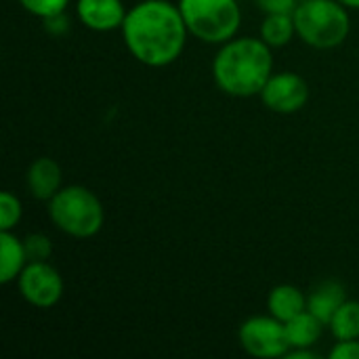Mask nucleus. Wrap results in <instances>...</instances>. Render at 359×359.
Here are the masks:
<instances>
[{"mask_svg": "<svg viewBox=\"0 0 359 359\" xmlns=\"http://www.w3.org/2000/svg\"><path fill=\"white\" fill-rule=\"evenodd\" d=\"M126 8L122 0H78L76 15L84 27L93 32H114L120 29L126 19Z\"/></svg>", "mask_w": 359, "mask_h": 359, "instance_id": "9", "label": "nucleus"}, {"mask_svg": "<svg viewBox=\"0 0 359 359\" xmlns=\"http://www.w3.org/2000/svg\"><path fill=\"white\" fill-rule=\"evenodd\" d=\"M330 359H359V339L355 341H339L332 351L328 353Z\"/></svg>", "mask_w": 359, "mask_h": 359, "instance_id": "21", "label": "nucleus"}, {"mask_svg": "<svg viewBox=\"0 0 359 359\" xmlns=\"http://www.w3.org/2000/svg\"><path fill=\"white\" fill-rule=\"evenodd\" d=\"M25 252L29 261H46L53 252V244L44 233H29L25 240Z\"/></svg>", "mask_w": 359, "mask_h": 359, "instance_id": "19", "label": "nucleus"}, {"mask_svg": "<svg viewBox=\"0 0 359 359\" xmlns=\"http://www.w3.org/2000/svg\"><path fill=\"white\" fill-rule=\"evenodd\" d=\"M284 326H286V337H288L290 349H311L322 337L324 322L307 309V311L299 313L297 318L288 320Z\"/></svg>", "mask_w": 359, "mask_h": 359, "instance_id": "14", "label": "nucleus"}, {"mask_svg": "<svg viewBox=\"0 0 359 359\" xmlns=\"http://www.w3.org/2000/svg\"><path fill=\"white\" fill-rule=\"evenodd\" d=\"M29 263L25 244L13 231H0V282H15Z\"/></svg>", "mask_w": 359, "mask_h": 359, "instance_id": "11", "label": "nucleus"}, {"mask_svg": "<svg viewBox=\"0 0 359 359\" xmlns=\"http://www.w3.org/2000/svg\"><path fill=\"white\" fill-rule=\"evenodd\" d=\"M328 326L337 341L359 339V301H345Z\"/></svg>", "mask_w": 359, "mask_h": 359, "instance_id": "16", "label": "nucleus"}, {"mask_svg": "<svg viewBox=\"0 0 359 359\" xmlns=\"http://www.w3.org/2000/svg\"><path fill=\"white\" fill-rule=\"evenodd\" d=\"M238 339L242 349L259 359H276L286 358L290 351L288 337H286V326L278 318L269 316H255L248 318L240 330Z\"/></svg>", "mask_w": 359, "mask_h": 359, "instance_id": "6", "label": "nucleus"}, {"mask_svg": "<svg viewBox=\"0 0 359 359\" xmlns=\"http://www.w3.org/2000/svg\"><path fill=\"white\" fill-rule=\"evenodd\" d=\"M347 301V292L343 284L339 282H322L313 292L307 297V309L324 322V326L330 324L339 307Z\"/></svg>", "mask_w": 359, "mask_h": 359, "instance_id": "12", "label": "nucleus"}, {"mask_svg": "<svg viewBox=\"0 0 359 359\" xmlns=\"http://www.w3.org/2000/svg\"><path fill=\"white\" fill-rule=\"evenodd\" d=\"M294 36H297V25H294L292 13H271V15H265V19L261 23V38L271 48L286 46Z\"/></svg>", "mask_w": 359, "mask_h": 359, "instance_id": "15", "label": "nucleus"}, {"mask_svg": "<svg viewBox=\"0 0 359 359\" xmlns=\"http://www.w3.org/2000/svg\"><path fill=\"white\" fill-rule=\"evenodd\" d=\"M177 4L189 34L206 44H223L236 38L240 29L238 0H179Z\"/></svg>", "mask_w": 359, "mask_h": 359, "instance_id": "5", "label": "nucleus"}, {"mask_svg": "<svg viewBox=\"0 0 359 359\" xmlns=\"http://www.w3.org/2000/svg\"><path fill=\"white\" fill-rule=\"evenodd\" d=\"M297 36L320 50L341 46L349 32V11L339 0H301L292 13Z\"/></svg>", "mask_w": 359, "mask_h": 359, "instance_id": "3", "label": "nucleus"}, {"mask_svg": "<svg viewBox=\"0 0 359 359\" xmlns=\"http://www.w3.org/2000/svg\"><path fill=\"white\" fill-rule=\"evenodd\" d=\"M267 307L273 318L286 324L288 320L307 311V297L292 284H280L269 292Z\"/></svg>", "mask_w": 359, "mask_h": 359, "instance_id": "13", "label": "nucleus"}, {"mask_svg": "<svg viewBox=\"0 0 359 359\" xmlns=\"http://www.w3.org/2000/svg\"><path fill=\"white\" fill-rule=\"evenodd\" d=\"M286 358L288 359H316L318 358V353H313L311 349H290V351L286 353Z\"/></svg>", "mask_w": 359, "mask_h": 359, "instance_id": "22", "label": "nucleus"}, {"mask_svg": "<svg viewBox=\"0 0 359 359\" xmlns=\"http://www.w3.org/2000/svg\"><path fill=\"white\" fill-rule=\"evenodd\" d=\"M273 74L271 46L263 38H231L212 59L215 84L229 97H255Z\"/></svg>", "mask_w": 359, "mask_h": 359, "instance_id": "2", "label": "nucleus"}, {"mask_svg": "<svg viewBox=\"0 0 359 359\" xmlns=\"http://www.w3.org/2000/svg\"><path fill=\"white\" fill-rule=\"evenodd\" d=\"M21 200L11 191L0 194V231H13L15 225L21 221Z\"/></svg>", "mask_w": 359, "mask_h": 359, "instance_id": "17", "label": "nucleus"}, {"mask_svg": "<svg viewBox=\"0 0 359 359\" xmlns=\"http://www.w3.org/2000/svg\"><path fill=\"white\" fill-rule=\"evenodd\" d=\"M17 286L23 301L38 309H50L63 297V278L46 261H29L17 278Z\"/></svg>", "mask_w": 359, "mask_h": 359, "instance_id": "7", "label": "nucleus"}, {"mask_svg": "<svg viewBox=\"0 0 359 359\" xmlns=\"http://www.w3.org/2000/svg\"><path fill=\"white\" fill-rule=\"evenodd\" d=\"M299 2L301 0H255V4L265 15H271V13H294Z\"/></svg>", "mask_w": 359, "mask_h": 359, "instance_id": "20", "label": "nucleus"}, {"mask_svg": "<svg viewBox=\"0 0 359 359\" xmlns=\"http://www.w3.org/2000/svg\"><path fill=\"white\" fill-rule=\"evenodd\" d=\"M61 166L53 158H38L29 164L27 175H25V185L27 191L36 200L48 202L59 189H61Z\"/></svg>", "mask_w": 359, "mask_h": 359, "instance_id": "10", "label": "nucleus"}, {"mask_svg": "<svg viewBox=\"0 0 359 359\" xmlns=\"http://www.w3.org/2000/svg\"><path fill=\"white\" fill-rule=\"evenodd\" d=\"M128 53L147 67H166L185 50L187 25L179 4L168 0H141L120 27Z\"/></svg>", "mask_w": 359, "mask_h": 359, "instance_id": "1", "label": "nucleus"}, {"mask_svg": "<svg viewBox=\"0 0 359 359\" xmlns=\"http://www.w3.org/2000/svg\"><path fill=\"white\" fill-rule=\"evenodd\" d=\"M19 4L34 17H40L46 21L57 15H63L69 0H19Z\"/></svg>", "mask_w": 359, "mask_h": 359, "instance_id": "18", "label": "nucleus"}, {"mask_svg": "<svg viewBox=\"0 0 359 359\" xmlns=\"http://www.w3.org/2000/svg\"><path fill=\"white\" fill-rule=\"evenodd\" d=\"M339 2H343L347 8H355V11H359V0H339Z\"/></svg>", "mask_w": 359, "mask_h": 359, "instance_id": "23", "label": "nucleus"}, {"mask_svg": "<svg viewBox=\"0 0 359 359\" xmlns=\"http://www.w3.org/2000/svg\"><path fill=\"white\" fill-rule=\"evenodd\" d=\"M259 97L263 105L276 114H294L305 107L309 99V86L303 76L294 72H280L271 74Z\"/></svg>", "mask_w": 359, "mask_h": 359, "instance_id": "8", "label": "nucleus"}, {"mask_svg": "<svg viewBox=\"0 0 359 359\" xmlns=\"http://www.w3.org/2000/svg\"><path fill=\"white\" fill-rule=\"evenodd\" d=\"M48 217L59 231L80 240L97 236L105 223L101 200L82 185L61 187L48 200Z\"/></svg>", "mask_w": 359, "mask_h": 359, "instance_id": "4", "label": "nucleus"}]
</instances>
